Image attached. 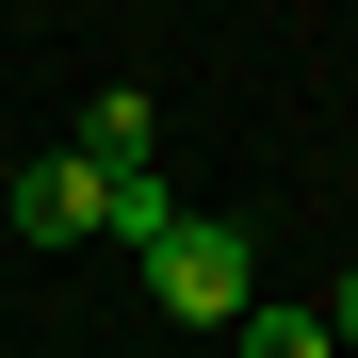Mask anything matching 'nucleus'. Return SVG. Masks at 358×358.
Listing matches in <instances>:
<instances>
[{
    "mask_svg": "<svg viewBox=\"0 0 358 358\" xmlns=\"http://www.w3.org/2000/svg\"><path fill=\"white\" fill-rule=\"evenodd\" d=\"M245 293H261L245 228H228V212H179V245L147 261V310H179V326H228V342H245Z\"/></svg>",
    "mask_w": 358,
    "mask_h": 358,
    "instance_id": "nucleus-1",
    "label": "nucleus"
},
{
    "mask_svg": "<svg viewBox=\"0 0 358 358\" xmlns=\"http://www.w3.org/2000/svg\"><path fill=\"white\" fill-rule=\"evenodd\" d=\"M0 212H17V245H98V163H82V147L17 163V196H0Z\"/></svg>",
    "mask_w": 358,
    "mask_h": 358,
    "instance_id": "nucleus-2",
    "label": "nucleus"
},
{
    "mask_svg": "<svg viewBox=\"0 0 358 358\" xmlns=\"http://www.w3.org/2000/svg\"><path fill=\"white\" fill-rule=\"evenodd\" d=\"M98 228H114L131 261H163V245H179V196H163V179L131 163V179H98Z\"/></svg>",
    "mask_w": 358,
    "mask_h": 358,
    "instance_id": "nucleus-3",
    "label": "nucleus"
},
{
    "mask_svg": "<svg viewBox=\"0 0 358 358\" xmlns=\"http://www.w3.org/2000/svg\"><path fill=\"white\" fill-rule=\"evenodd\" d=\"M147 131H163V114H147L131 82H98V98H82V163H98V179H131V163H147Z\"/></svg>",
    "mask_w": 358,
    "mask_h": 358,
    "instance_id": "nucleus-4",
    "label": "nucleus"
},
{
    "mask_svg": "<svg viewBox=\"0 0 358 358\" xmlns=\"http://www.w3.org/2000/svg\"><path fill=\"white\" fill-rule=\"evenodd\" d=\"M326 326H342V358H358V261H342V293H326Z\"/></svg>",
    "mask_w": 358,
    "mask_h": 358,
    "instance_id": "nucleus-6",
    "label": "nucleus"
},
{
    "mask_svg": "<svg viewBox=\"0 0 358 358\" xmlns=\"http://www.w3.org/2000/svg\"><path fill=\"white\" fill-rule=\"evenodd\" d=\"M245 358H342L326 310H245Z\"/></svg>",
    "mask_w": 358,
    "mask_h": 358,
    "instance_id": "nucleus-5",
    "label": "nucleus"
}]
</instances>
